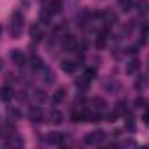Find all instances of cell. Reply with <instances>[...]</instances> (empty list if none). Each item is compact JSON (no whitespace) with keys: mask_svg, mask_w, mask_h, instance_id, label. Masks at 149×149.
<instances>
[{"mask_svg":"<svg viewBox=\"0 0 149 149\" xmlns=\"http://www.w3.org/2000/svg\"><path fill=\"white\" fill-rule=\"evenodd\" d=\"M25 28V16L21 11H14L9 19V35L11 39H19Z\"/></svg>","mask_w":149,"mask_h":149,"instance_id":"6da1fadb","label":"cell"},{"mask_svg":"<svg viewBox=\"0 0 149 149\" xmlns=\"http://www.w3.org/2000/svg\"><path fill=\"white\" fill-rule=\"evenodd\" d=\"M104 140H105V132H102V130L88 132L84 135V144L86 146H100Z\"/></svg>","mask_w":149,"mask_h":149,"instance_id":"7a4b0ae2","label":"cell"},{"mask_svg":"<svg viewBox=\"0 0 149 149\" xmlns=\"http://www.w3.org/2000/svg\"><path fill=\"white\" fill-rule=\"evenodd\" d=\"M37 76L42 79V83H44V84H54V81H56L54 72H53V70H51V67H47V65H44L42 68H39V70H37Z\"/></svg>","mask_w":149,"mask_h":149,"instance_id":"3957f363","label":"cell"},{"mask_svg":"<svg viewBox=\"0 0 149 149\" xmlns=\"http://www.w3.org/2000/svg\"><path fill=\"white\" fill-rule=\"evenodd\" d=\"M61 49L65 51V53H74L76 51V47H77V40H76V37L74 35H70V33H65L63 37H61Z\"/></svg>","mask_w":149,"mask_h":149,"instance_id":"277c9868","label":"cell"},{"mask_svg":"<svg viewBox=\"0 0 149 149\" xmlns=\"http://www.w3.org/2000/svg\"><path fill=\"white\" fill-rule=\"evenodd\" d=\"M67 133H61V132H51V133H47V137H46V140H47V144H53V146H63L65 142H67Z\"/></svg>","mask_w":149,"mask_h":149,"instance_id":"5b68a950","label":"cell"},{"mask_svg":"<svg viewBox=\"0 0 149 149\" xmlns=\"http://www.w3.org/2000/svg\"><path fill=\"white\" fill-rule=\"evenodd\" d=\"M90 105H91V112H98V114H104L107 112V102L100 97H95L90 100Z\"/></svg>","mask_w":149,"mask_h":149,"instance_id":"8992f818","label":"cell"},{"mask_svg":"<svg viewBox=\"0 0 149 149\" xmlns=\"http://www.w3.org/2000/svg\"><path fill=\"white\" fill-rule=\"evenodd\" d=\"M28 119H30L32 123H42V119H44L42 109L37 107V105H32V107L28 109Z\"/></svg>","mask_w":149,"mask_h":149,"instance_id":"52a82bcc","label":"cell"},{"mask_svg":"<svg viewBox=\"0 0 149 149\" xmlns=\"http://www.w3.org/2000/svg\"><path fill=\"white\" fill-rule=\"evenodd\" d=\"M11 60H13V63L18 65V67H25V65H26V56H25V53L19 51V49H14V51L11 53Z\"/></svg>","mask_w":149,"mask_h":149,"instance_id":"ba28073f","label":"cell"},{"mask_svg":"<svg viewBox=\"0 0 149 149\" xmlns=\"http://www.w3.org/2000/svg\"><path fill=\"white\" fill-rule=\"evenodd\" d=\"M42 37H44V33H42L40 25H39V23H33V25L30 26V39H32L33 42H40Z\"/></svg>","mask_w":149,"mask_h":149,"instance_id":"9c48e42d","label":"cell"},{"mask_svg":"<svg viewBox=\"0 0 149 149\" xmlns=\"http://www.w3.org/2000/svg\"><path fill=\"white\" fill-rule=\"evenodd\" d=\"M14 97V91L11 86H2L0 88V102H4V104H9Z\"/></svg>","mask_w":149,"mask_h":149,"instance_id":"30bf717a","label":"cell"},{"mask_svg":"<svg viewBox=\"0 0 149 149\" xmlns=\"http://www.w3.org/2000/svg\"><path fill=\"white\" fill-rule=\"evenodd\" d=\"M46 9L51 13V16H56V14H60L63 11V2H61V0H51Z\"/></svg>","mask_w":149,"mask_h":149,"instance_id":"8fae6325","label":"cell"},{"mask_svg":"<svg viewBox=\"0 0 149 149\" xmlns=\"http://www.w3.org/2000/svg\"><path fill=\"white\" fill-rule=\"evenodd\" d=\"M88 111L84 109H79V111H74L72 112V121L74 123H88Z\"/></svg>","mask_w":149,"mask_h":149,"instance_id":"7c38bea8","label":"cell"},{"mask_svg":"<svg viewBox=\"0 0 149 149\" xmlns=\"http://www.w3.org/2000/svg\"><path fill=\"white\" fill-rule=\"evenodd\" d=\"M9 140H7V146H11V147H23V144H25V140L16 133V132H11L9 135Z\"/></svg>","mask_w":149,"mask_h":149,"instance_id":"4fadbf2b","label":"cell"},{"mask_svg":"<svg viewBox=\"0 0 149 149\" xmlns=\"http://www.w3.org/2000/svg\"><path fill=\"white\" fill-rule=\"evenodd\" d=\"M47 119H49V123H53V125H60V123L63 121V114H61L58 109H51L49 114H47Z\"/></svg>","mask_w":149,"mask_h":149,"instance_id":"5bb4252c","label":"cell"},{"mask_svg":"<svg viewBox=\"0 0 149 149\" xmlns=\"http://www.w3.org/2000/svg\"><path fill=\"white\" fill-rule=\"evenodd\" d=\"M77 68V61H72V60H63L61 61V70L65 74H74Z\"/></svg>","mask_w":149,"mask_h":149,"instance_id":"9a60e30c","label":"cell"},{"mask_svg":"<svg viewBox=\"0 0 149 149\" xmlns=\"http://www.w3.org/2000/svg\"><path fill=\"white\" fill-rule=\"evenodd\" d=\"M44 65H46V63L42 61V58H40L39 54H35V53H33V54L30 56V67H32V70H33V72H37V70H39V68H42Z\"/></svg>","mask_w":149,"mask_h":149,"instance_id":"2e32d148","label":"cell"},{"mask_svg":"<svg viewBox=\"0 0 149 149\" xmlns=\"http://www.w3.org/2000/svg\"><path fill=\"white\" fill-rule=\"evenodd\" d=\"M104 88H105L109 93H118V91L121 90V84H119L116 79H109V81L104 84Z\"/></svg>","mask_w":149,"mask_h":149,"instance_id":"e0dca14e","label":"cell"},{"mask_svg":"<svg viewBox=\"0 0 149 149\" xmlns=\"http://www.w3.org/2000/svg\"><path fill=\"white\" fill-rule=\"evenodd\" d=\"M118 7L121 13H130L133 9V0H118Z\"/></svg>","mask_w":149,"mask_h":149,"instance_id":"ac0fdd59","label":"cell"},{"mask_svg":"<svg viewBox=\"0 0 149 149\" xmlns=\"http://www.w3.org/2000/svg\"><path fill=\"white\" fill-rule=\"evenodd\" d=\"M65 98H67V90H65V88H58V90L53 93V102H54V104H61Z\"/></svg>","mask_w":149,"mask_h":149,"instance_id":"d6986e66","label":"cell"},{"mask_svg":"<svg viewBox=\"0 0 149 149\" xmlns=\"http://www.w3.org/2000/svg\"><path fill=\"white\" fill-rule=\"evenodd\" d=\"M90 83H91V81H90L86 76H81L79 79H76V86H77L81 91H86V90L90 88Z\"/></svg>","mask_w":149,"mask_h":149,"instance_id":"ffe728a7","label":"cell"},{"mask_svg":"<svg viewBox=\"0 0 149 149\" xmlns=\"http://www.w3.org/2000/svg\"><path fill=\"white\" fill-rule=\"evenodd\" d=\"M114 112H116L118 116L126 114V112H128V109H126V100H118V102H116V107H114Z\"/></svg>","mask_w":149,"mask_h":149,"instance_id":"44dd1931","label":"cell"},{"mask_svg":"<svg viewBox=\"0 0 149 149\" xmlns=\"http://www.w3.org/2000/svg\"><path fill=\"white\" fill-rule=\"evenodd\" d=\"M139 67H140V61H139L137 58H132V60L128 61V67H126V72H128V74H135V72L139 70Z\"/></svg>","mask_w":149,"mask_h":149,"instance_id":"7402d4cb","label":"cell"},{"mask_svg":"<svg viewBox=\"0 0 149 149\" xmlns=\"http://www.w3.org/2000/svg\"><path fill=\"white\" fill-rule=\"evenodd\" d=\"M133 6H135V9H137L139 14H146V13H147V7H149L146 0H139V2H135Z\"/></svg>","mask_w":149,"mask_h":149,"instance_id":"603a6c76","label":"cell"},{"mask_svg":"<svg viewBox=\"0 0 149 149\" xmlns=\"http://www.w3.org/2000/svg\"><path fill=\"white\" fill-rule=\"evenodd\" d=\"M33 98L39 100V102H44L47 97H46V93H44L42 90H33Z\"/></svg>","mask_w":149,"mask_h":149,"instance_id":"cb8c5ba5","label":"cell"},{"mask_svg":"<svg viewBox=\"0 0 149 149\" xmlns=\"http://www.w3.org/2000/svg\"><path fill=\"white\" fill-rule=\"evenodd\" d=\"M133 104H135V107H144V105H146V100H144V98H140V97H139V98H137V100H135V102H133Z\"/></svg>","mask_w":149,"mask_h":149,"instance_id":"d4e9b609","label":"cell"},{"mask_svg":"<svg viewBox=\"0 0 149 149\" xmlns=\"http://www.w3.org/2000/svg\"><path fill=\"white\" fill-rule=\"evenodd\" d=\"M137 49H139L137 46H130V47L126 49V53H128V54H137Z\"/></svg>","mask_w":149,"mask_h":149,"instance_id":"484cf974","label":"cell"},{"mask_svg":"<svg viewBox=\"0 0 149 149\" xmlns=\"http://www.w3.org/2000/svg\"><path fill=\"white\" fill-rule=\"evenodd\" d=\"M121 146H137L133 140H125V142H121Z\"/></svg>","mask_w":149,"mask_h":149,"instance_id":"4316f807","label":"cell"},{"mask_svg":"<svg viewBox=\"0 0 149 149\" xmlns=\"http://www.w3.org/2000/svg\"><path fill=\"white\" fill-rule=\"evenodd\" d=\"M2 137H6V128L0 125V139H2Z\"/></svg>","mask_w":149,"mask_h":149,"instance_id":"83f0119b","label":"cell"},{"mask_svg":"<svg viewBox=\"0 0 149 149\" xmlns=\"http://www.w3.org/2000/svg\"><path fill=\"white\" fill-rule=\"evenodd\" d=\"M142 119H144V123H146V125L149 123V116H147V112H144V116H142Z\"/></svg>","mask_w":149,"mask_h":149,"instance_id":"f1b7e54d","label":"cell"},{"mask_svg":"<svg viewBox=\"0 0 149 149\" xmlns=\"http://www.w3.org/2000/svg\"><path fill=\"white\" fill-rule=\"evenodd\" d=\"M2 67H4V60L0 58V70H2Z\"/></svg>","mask_w":149,"mask_h":149,"instance_id":"f546056e","label":"cell"},{"mask_svg":"<svg viewBox=\"0 0 149 149\" xmlns=\"http://www.w3.org/2000/svg\"><path fill=\"white\" fill-rule=\"evenodd\" d=\"M0 35H2V26H0Z\"/></svg>","mask_w":149,"mask_h":149,"instance_id":"4dcf8cb0","label":"cell"}]
</instances>
